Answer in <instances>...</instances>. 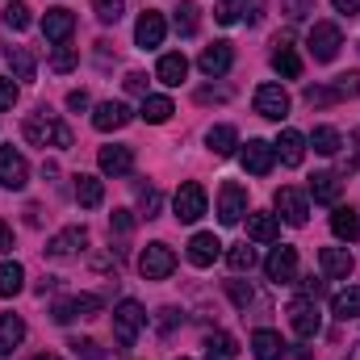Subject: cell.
<instances>
[{"label":"cell","mask_w":360,"mask_h":360,"mask_svg":"<svg viewBox=\"0 0 360 360\" xmlns=\"http://www.w3.org/2000/svg\"><path fill=\"white\" fill-rule=\"evenodd\" d=\"M21 134H25L34 147H72V130H68L55 113H46V109L30 113V117L21 122Z\"/></svg>","instance_id":"6da1fadb"},{"label":"cell","mask_w":360,"mask_h":360,"mask_svg":"<svg viewBox=\"0 0 360 360\" xmlns=\"http://www.w3.org/2000/svg\"><path fill=\"white\" fill-rule=\"evenodd\" d=\"M143 327H147V310L134 297L117 302V310H113V340H117V348H134Z\"/></svg>","instance_id":"7a4b0ae2"},{"label":"cell","mask_w":360,"mask_h":360,"mask_svg":"<svg viewBox=\"0 0 360 360\" xmlns=\"http://www.w3.org/2000/svg\"><path fill=\"white\" fill-rule=\"evenodd\" d=\"M306 46H310V55H314L319 63H331V59L340 55V46H344V34H340V25H331V21H314L310 34H306Z\"/></svg>","instance_id":"3957f363"},{"label":"cell","mask_w":360,"mask_h":360,"mask_svg":"<svg viewBox=\"0 0 360 360\" xmlns=\"http://www.w3.org/2000/svg\"><path fill=\"white\" fill-rule=\"evenodd\" d=\"M139 272H143V281H164V276H172V272H176V252H172L168 243H147L143 256H139Z\"/></svg>","instance_id":"277c9868"},{"label":"cell","mask_w":360,"mask_h":360,"mask_svg":"<svg viewBox=\"0 0 360 360\" xmlns=\"http://www.w3.org/2000/svg\"><path fill=\"white\" fill-rule=\"evenodd\" d=\"M172 210H176V222H197L205 214V188L197 180H184L172 197Z\"/></svg>","instance_id":"5b68a950"},{"label":"cell","mask_w":360,"mask_h":360,"mask_svg":"<svg viewBox=\"0 0 360 360\" xmlns=\"http://www.w3.org/2000/svg\"><path fill=\"white\" fill-rule=\"evenodd\" d=\"M289 327H293L302 340H314V335L323 331V319H319V302H310V297H297V302L289 306Z\"/></svg>","instance_id":"8992f818"},{"label":"cell","mask_w":360,"mask_h":360,"mask_svg":"<svg viewBox=\"0 0 360 360\" xmlns=\"http://www.w3.org/2000/svg\"><path fill=\"white\" fill-rule=\"evenodd\" d=\"M239 164L252 176H269L272 164H276V151H272V143H264V139H248V147L239 151Z\"/></svg>","instance_id":"52a82bcc"},{"label":"cell","mask_w":360,"mask_h":360,"mask_svg":"<svg viewBox=\"0 0 360 360\" xmlns=\"http://www.w3.org/2000/svg\"><path fill=\"white\" fill-rule=\"evenodd\" d=\"M105 302L96 297V293H76V297H63V302H55V310H51V319L55 323H72V319H84V314H96Z\"/></svg>","instance_id":"ba28073f"},{"label":"cell","mask_w":360,"mask_h":360,"mask_svg":"<svg viewBox=\"0 0 360 360\" xmlns=\"http://www.w3.org/2000/svg\"><path fill=\"white\" fill-rule=\"evenodd\" d=\"M243 214H248V193H243V184L226 180V184H222V193H218V218H222L226 226H235Z\"/></svg>","instance_id":"9c48e42d"},{"label":"cell","mask_w":360,"mask_h":360,"mask_svg":"<svg viewBox=\"0 0 360 360\" xmlns=\"http://www.w3.org/2000/svg\"><path fill=\"white\" fill-rule=\"evenodd\" d=\"M276 218H285L289 226H306V218H310V205H306V193H297V188H276Z\"/></svg>","instance_id":"30bf717a"},{"label":"cell","mask_w":360,"mask_h":360,"mask_svg":"<svg viewBox=\"0 0 360 360\" xmlns=\"http://www.w3.org/2000/svg\"><path fill=\"white\" fill-rule=\"evenodd\" d=\"M0 184L4 188H25L30 184V164L13 147H0Z\"/></svg>","instance_id":"8fae6325"},{"label":"cell","mask_w":360,"mask_h":360,"mask_svg":"<svg viewBox=\"0 0 360 360\" xmlns=\"http://www.w3.org/2000/svg\"><path fill=\"white\" fill-rule=\"evenodd\" d=\"M256 113L269 117V122H281L289 113V92L281 89V84H260L256 89Z\"/></svg>","instance_id":"7c38bea8"},{"label":"cell","mask_w":360,"mask_h":360,"mask_svg":"<svg viewBox=\"0 0 360 360\" xmlns=\"http://www.w3.org/2000/svg\"><path fill=\"white\" fill-rule=\"evenodd\" d=\"M42 34H46V42L63 46V42L76 34V13H72V8H46V17H42Z\"/></svg>","instance_id":"4fadbf2b"},{"label":"cell","mask_w":360,"mask_h":360,"mask_svg":"<svg viewBox=\"0 0 360 360\" xmlns=\"http://www.w3.org/2000/svg\"><path fill=\"white\" fill-rule=\"evenodd\" d=\"M264 272H269V281H276V285L297 281V252L293 248H276L269 260H264Z\"/></svg>","instance_id":"5bb4252c"},{"label":"cell","mask_w":360,"mask_h":360,"mask_svg":"<svg viewBox=\"0 0 360 360\" xmlns=\"http://www.w3.org/2000/svg\"><path fill=\"white\" fill-rule=\"evenodd\" d=\"M164 34H168L164 13H143V17H139V25H134V42H139L143 51L160 46V42H164Z\"/></svg>","instance_id":"9a60e30c"},{"label":"cell","mask_w":360,"mask_h":360,"mask_svg":"<svg viewBox=\"0 0 360 360\" xmlns=\"http://www.w3.org/2000/svg\"><path fill=\"white\" fill-rule=\"evenodd\" d=\"M84 243H89V231H84V226H68V231H59V235L46 243V256H55V260H68V256H76Z\"/></svg>","instance_id":"2e32d148"},{"label":"cell","mask_w":360,"mask_h":360,"mask_svg":"<svg viewBox=\"0 0 360 360\" xmlns=\"http://www.w3.org/2000/svg\"><path fill=\"white\" fill-rule=\"evenodd\" d=\"M218 256H222V239H218V235L201 231V235H193V239H188V260H193L197 269H210Z\"/></svg>","instance_id":"e0dca14e"},{"label":"cell","mask_w":360,"mask_h":360,"mask_svg":"<svg viewBox=\"0 0 360 360\" xmlns=\"http://www.w3.org/2000/svg\"><path fill=\"white\" fill-rule=\"evenodd\" d=\"M231 63H235L231 42H214V46H205V51H201V59H197V68H201L205 76H226V72H231Z\"/></svg>","instance_id":"ac0fdd59"},{"label":"cell","mask_w":360,"mask_h":360,"mask_svg":"<svg viewBox=\"0 0 360 360\" xmlns=\"http://www.w3.org/2000/svg\"><path fill=\"white\" fill-rule=\"evenodd\" d=\"M272 68H276L285 80H297V76H302V59H297V51H293V38H289V34H281V38H276Z\"/></svg>","instance_id":"d6986e66"},{"label":"cell","mask_w":360,"mask_h":360,"mask_svg":"<svg viewBox=\"0 0 360 360\" xmlns=\"http://www.w3.org/2000/svg\"><path fill=\"white\" fill-rule=\"evenodd\" d=\"M130 122V109L122 105V101H105V105H96V113H92V126L101 130V134H109V130H122Z\"/></svg>","instance_id":"ffe728a7"},{"label":"cell","mask_w":360,"mask_h":360,"mask_svg":"<svg viewBox=\"0 0 360 360\" xmlns=\"http://www.w3.org/2000/svg\"><path fill=\"white\" fill-rule=\"evenodd\" d=\"M272 151L281 155V164H285V168H297V164L306 160V139H302L297 130H281V139L272 143Z\"/></svg>","instance_id":"44dd1931"},{"label":"cell","mask_w":360,"mask_h":360,"mask_svg":"<svg viewBox=\"0 0 360 360\" xmlns=\"http://www.w3.org/2000/svg\"><path fill=\"white\" fill-rule=\"evenodd\" d=\"M96 164H101L105 176H126V172L134 168V151H130V147H101Z\"/></svg>","instance_id":"7402d4cb"},{"label":"cell","mask_w":360,"mask_h":360,"mask_svg":"<svg viewBox=\"0 0 360 360\" xmlns=\"http://www.w3.org/2000/svg\"><path fill=\"white\" fill-rule=\"evenodd\" d=\"M319 269H323V276H331V281H344V276L352 272V252H344V248H323V252H319Z\"/></svg>","instance_id":"603a6c76"},{"label":"cell","mask_w":360,"mask_h":360,"mask_svg":"<svg viewBox=\"0 0 360 360\" xmlns=\"http://www.w3.org/2000/svg\"><path fill=\"white\" fill-rule=\"evenodd\" d=\"M340 193H344V180L335 176V172H314V176H310V197H314V201L335 205Z\"/></svg>","instance_id":"cb8c5ba5"},{"label":"cell","mask_w":360,"mask_h":360,"mask_svg":"<svg viewBox=\"0 0 360 360\" xmlns=\"http://www.w3.org/2000/svg\"><path fill=\"white\" fill-rule=\"evenodd\" d=\"M155 76H160L168 89H180V84H184V76H188V59H184L180 51L164 55V59H160V68H155Z\"/></svg>","instance_id":"d4e9b609"},{"label":"cell","mask_w":360,"mask_h":360,"mask_svg":"<svg viewBox=\"0 0 360 360\" xmlns=\"http://www.w3.org/2000/svg\"><path fill=\"white\" fill-rule=\"evenodd\" d=\"M331 231H335V239H344V243H352L360 235V214L352 205H335V214H331Z\"/></svg>","instance_id":"484cf974"},{"label":"cell","mask_w":360,"mask_h":360,"mask_svg":"<svg viewBox=\"0 0 360 360\" xmlns=\"http://www.w3.org/2000/svg\"><path fill=\"white\" fill-rule=\"evenodd\" d=\"M252 352H256V360H281L285 356V340L276 331H269V327H260L252 335Z\"/></svg>","instance_id":"4316f807"},{"label":"cell","mask_w":360,"mask_h":360,"mask_svg":"<svg viewBox=\"0 0 360 360\" xmlns=\"http://www.w3.org/2000/svg\"><path fill=\"white\" fill-rule=\"evenodd\" d=\"M25 340V323L17 314H0V356L17 352V344Z\"/></svg>","instance_id":"83f0119b"},{"label":"cell","mask_w":360,"mask_h":360,"mask_svg":"<svg viewBox=\"0 0 360 360\" xmlns=\"http://www.w3.org/2000/svg\"><path fill=\"white\" fill-rule=\"evenodd\" d=\"M248 235H252L256 243H272V239L281 235L276 214H248Z\"/></svg>","instance_id":"f1b7e54d"},{"label":"cell","mask_w":360,"mask_h":360,"mask_svg":"<svg viewBox=\"0 0 360 360\" xmlns=\"http://www.w3.org/2000/svg\"><path fill=\"white\" fill-rule=\"evenodd\" d=\"M76 201H80L84 210H96V205L105 201V184L96 176H84V172H80V176H76Z\"/></svg>","instance_id":"f546056e"},{"label":"cell","mask_w":360,"mask_h":360,"mask_svg":"<svg viewBox=\"0 0 360 360\" xmlns=\"http://www.w3.org/2000/svg\"><path fill=\"white\" fill-rule=\"evenodd\" d=\"M25 289V269L17 264V260H4L0 264V297H13V293H21Z\"/></svg>","instance_id":"4dcf8cb0"},{"label":"cell","mask_w":360,"mask_h":360,"mask_svg":"<svg viewBox=\"0 0 360 360\" xmlns=\"http://www.w3.org/2000/svg\"><path fill=\"white\" fill-rule=\"evenodd\" d=\"M331 310H335V319H340V323L356 319V314H360V285L344 289V293H335V297H331Z\"/></svg>","instance_id":"1f68e13d"},{"label":"cell","mask_w":360,"mask_h":360,"mask_svg":"<svg viewBox=\"0 0 360 360\" xmlns=\"http://www.w3.org/2000/svg\"><path fill=\"white\" fill-rule=\"evenodd\" d=\"M205 360H239L235 340H231L226 331H214V335L205 340Z\"/></svg>","instance_id":"d6a6232c"},{"label":"cell","mask_w":360,"mask_h":360,"mask_svg":"<svg viewBox=\"0 0 360 360\" xmlns=\"http://www.w3.org/2000/svg\"><path fill=\"white\" fill-rule=\"evenodd\" d=\"M205 143H210L214 155H231V151L239 147V134H235V126H214V130L205 134Z\"/></svg>","instance_id":"836d02e7"},{"label":"cell","mask_w":360,"mask_h":360,"mask_svg":"<svg viewBox=\"0 0 360 360\" xmlns=\"http://www.w3.org/2000/svg\"><path fill=\"white\" fill-rule=\"evenodd\" d=\"M176 109H172V101L168 96H143V117L151 122V126H160V122H168Z\"/></svg>","instance_id":"e575fe53"},{"label":"cell","mask_w":360,"mask_h":360,"mask_svg":"<svg viewBox=\"0 0 360 360\" xmlns=\"http://www.w3.org/2000/svg\"><path fill=\"white\" fill-rule=\"evenodd\" d=\"M8 68H13L17 80H34V68H38V63H34V55H30L25 46H13V51H8Z\"/></svg>","instance_id":"d590c367"},{"label":"cell","mask_w":360,"mask_h":360,"mask_svg":"<svg viewBox=\"0 0 360 360\" xmlns=\"http://www.w3.org/2000/svg\"><path fill=\"white\" fill-rule=\"evenodd\" d=\"M340 143H344V139H340V130H331V126H319V130L310 134V147H314L319 155H335Z\"/></svg>","instance_id":"8d00e7d4"},{"label":"cell","mask_w":360,"mask_h":360,"mask_svg":"<svg viewBox=\"0 0 360 360\" xmlns=\"http://www.w3.org/2000/svg\"><path fill=\"white\" fill-rule=\"evenodd\" d=\"M30 21H34V17H30V4H21V0H8V4H4V25H8V30H25Z\"/></svg>","instance_id":"74e56055"},{"label":"cell","mask_w":360,"mask_h":360,"mask_svg":"<svg viewBox=\"0 0 360 360\" xmlns=\"http://www.w3.org/2000/svg\"><path fill=\"white\" fill-rule=\"evenodd\" d=\"M226 264H231L235 272H252V264H256V248H248V243L231 248V252H226Z\"/></svg>","instance_id":"f35d334b"},{"label":"cell","mask_w":360,"mask_h":360,"mask_svg":"<svg viewBox=\"0 0 360 360\" xmlns=\"http://www.w3.org/2000/svg\"><path fill=\"white\" fill-rule=\"evenodd\" d=\"M176 30L184 34V38L197 34V4H193V0H184V4L176 8Z\"/></svg>","instance_id":"ab89813d"},{"label":"cell","mask_w":360,"mask_h":360,"mask_svg":"<svg viewBox=\"0 0 360 360\" xmlns=\"http://www.w3.org/2000/svg\"><path fill=\"white\" fill-rule=\"evenodd\" d=\"M76 63H80V55H76L72 46H55V51H51V72H72Z\"/></svg>","instance_id":"60d3db41"},{"label":"cell","mask_w":360,"mask_h":360,"mask_svg":"<svg viewBox=\"0 0 360 360\" xmlns=\"http://www.w3.org/2000/svg\"><path fill=\"white\" fill-rule=\"evenodd\" d=\"M122 8H126V0H92V13H96L105 25H113V21L122 17Z\"/></svg>","instance_id":"b9f144b4"},{"label":"cell","mask_w":360,"mask_h":360,"mask_svg":"<svg viewBox=\"0 0 360 360\" xmlns=\"http://www.w3.org/2000/svg\"><path fill=\"white\" fill-rule=\"evenodd\" d=\"M335 92H340V101L348 96H360V72H344V76H335Z\"/></svg>","instance_id":"7bdbcfd3"},{"label":"cell","mask_w":360,"mask_h":360,"mask_svg":"<svg viewBox=\"0 0 360 360\" xmlns=\"http://www.w3.org/2000/svg\"><path fill=\"white\" fill-rule=\"evenodd\" d=\"M226 293H231V302H235L239 310H248V306H252V297H256V293H252V285H243V281H226Z\"/></svg>","instance_id":"ee69618b"},{"label":"cell","mask_w":360,"mask_h":360,"mask_svg":"<svg viewBox=\"0 0 360 360\" xmlns=\"http://www.w3.org/2000/svg\"><path fill=\"white\" fill-rule=\"evenodd\" d=\"M335 101H340L335 89H323V84H310V89H306V105H310V109H314V105H335Z\"/></svg>","instance_id":"f6af8a7d"},{"label":"cell","mask_w":360,"mask_h":360,"mask_svg":"<svg viewBox=\"0 0 360 360\" xmlns=\"http://www.w3.org/2000/svg\"><path fill=\"white\" fill-rule=\"evenodd\" d=\"M72 352H76V360H105V352L96 348V340H72Z\"/></svg>","instance_id":"bcb514c9"},{"label":"cell","mask_w":360,"mask_h":360,"mask_svg":"<svg viewBox=\"0 0 360 360\" xmlns=\"http://www.w3.org/2000/svg\"><path fill=\"white\" fill-rule=\"evenodd\" d=\"M214 17H218L222 25H235V21H239V0H218V4H214Z\"/></svg>","instance_id":"7dc6e473"},{"label":"cell","mask_w":360,"mask_h":360,"mask_svg":"<svg viewBox=\"0 0 360 360\" xmlns=\"http://www.w3.org/2000/svg\"><path fill=\"white\" fill-rule=\"evenodd\" d=\"M109 226H113L117 235H126V231H134V214H130V210H113V218H109Z\"/></svg>","instance_id":"c3c4849f"},{"label":"cell","mask_w":360,"mask_h":360,"mask_svg":"<svg viewBox=\"0 0 360 360\" xmlns=\"http://www.w3.org/2000/svg\"><path fill=\"white\" fill-rule=\"evenodd\" d=\"M13 105H17V84L0 76V109H13Z\"/></svg>","instance_id":"681fc988"},{"label":"cell","mask_w":360,"mask_h":360,"mask_svg":"<svg viewBox=\"0 0 360 360\" xmlns=\"http://www.w3.org/2000/svg\"><path fill=\"white\" fill-rule=\"evenodd\" d=\"M260 8H264V0H239V17H248V21H260Z\"/></svg>","instance_id":"f907efd6"},{"label":"cell","mask_w":360,"mask_h":360,"mask_svg":"<svg viewBox=\"0 0 360 360\" xmlns=\"http://www.w3.org/2000/svg\"><path fill=\"white\" fill-rule=\"evenodd\" d=\"M176 323H180V310H172V306H168V310H160V331H164V335H168V331H176Z\"/></svg>","instance_id":"816d5d0a"},{"label":"cell","mask_w":360,"mask_h":360,"mask_svg":"<svg viewBox=\"0 0 360 360\" xmlns=\"http://www.w3.org/2000/svg\"><path fill=\"white\" fill-rule=\"evenodd\" d=\"M126 92L143 96V92H147V76H143V72H130V76H126Z\"/></svg>","instance_id":"f5cc1de1"},{"label":"cell","mask_w":360,"mask_h":360,"mask_svg":"<svg viewBox=\"0 0 360 360\" xmlns=\"http://www.w3.org/2000/svg\"><path fill=\"white\" fill-rule=\"evenodd\" d=\"M155 210H160V193L147 188V193H143V218H155Z\"/></svg>","instance_id":"db71d44e"},{"label":"cell","mask_w":360,"mask_h":360,"mask_svg":"<svg viewBox=\"0 0 360 360\" xmlns=\"http://www.w3.org/2000/svg\"><path fill=\"white\" fill-rule=\"evenodd\" d=\"M302 297H310V302H319V297H323V281H314V276H306V281H302Z\"/></svg>","instance_id":"11a10c76"},{"label":"cell","mask_w":360,"mask_h":360,"mask_svg":"<svg viewBox=\"0 0 360 360\" xmlns=\"http://www.w3.org/2000/svg\"><path fill=\"white\" fill-rule=\"evenodd\" d=\"M226 96H231L226 89H201V92H197V101H201V105H210V101H226Z\"/></svg>","instance_id":"9f6ffc18"},{"label":"cell","mask_w":360,"mask_h":360,"mask_svg":"<svg viewBox=\"0 0 360 360\" xmlns=\"http://www.w3.org/2000/svg\"><path fill=\"white\" fill-rule=\"evenodd\" d=\"M285 13L289 17H306L310 13V0H285Z\"/></svg>","instance_id":"6f0895ef"},{"label":"cell","mask_w":360,"mask_h":360,"mask_svg":"<svg viewBox=\"0 0 360 360\" xmlns=\"http://www.w3.org/2000/svg\"><path fill=\"white\" fill-rule=\"evenodd\" d=\"M331 4H335L344 17H356V13H360V0H331Z\"/></svg>","instance_id":"680465c9"},{"label":"cell","mask_w":360,"mask_h":360,"mask_svg":"<svg viewBox=\"0 0 360 360\" xmlns=\"http://www.w3.org/2000/svg\"><path fill=\"white\" fill-rule=\"evenodd\" d=\"M68 109H76V113L89 109V92H72V96H68Z\"/></svg>","instance_id":"91938a15"},{"label":"cell","mask_w":360,"mask_h":360,"mask_svg":"<svg viewBox=\"0 0 360 360\" xmlns=\"http://www.w3.org/2000/svg\"><path fill=\"white\" fill-rule=\"evenodd\" d=\"M13 248V231H8V222H0V256Z\"/></svg>","instance_id":"94428289"},{"label":"cell","mask_w":360,"mask_h":360,"mask_svg":"<svg viewBox=\"0 0 360 360\" xmlns=\"http://www.w3.org/2000/svg\"><path fill=\"white\" fill-rule=\"evenodd\" d=\"M34 360H59V356L55 352H42V356H34Z\"/></svg>","instance_id":"6125c7cd"},{"label":"cell","mask_w":360,"mask_h":360,"mask_svg":"<svg viewBox=\"0 0 360 360\" xmlns=\"http://www.w3.org/2000/svg\"><path fill=\"white\" fill-rule=\"evenodd\" d=\"M348 360H360V348H352V352H348Z\"/></svg>","instance_id":"be15d7a7"},{"label":"cell","mask_w":360,"mask_h":360,"mask_svg":"<svg viewBox=\"0 0 360 360\" xmlns=\"http://www.w3.org/2000/svg\"><path fill=\"white\" fill-rule=\"evenodd\" d=\"M180 360H184V356H180Z\"/></svg>","instance_id":"e7e4bbea"}]
</instances>
